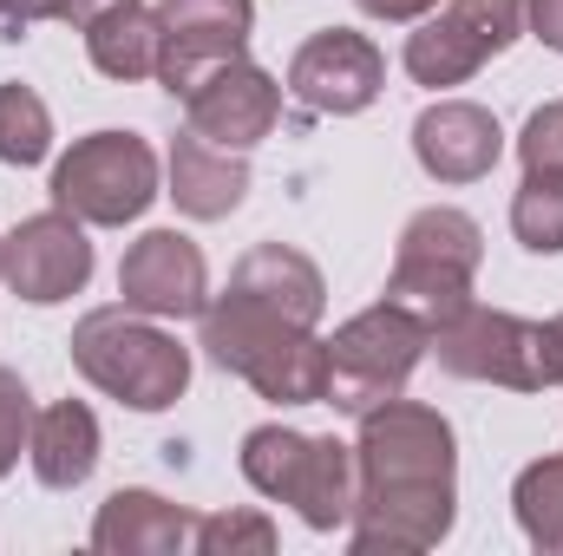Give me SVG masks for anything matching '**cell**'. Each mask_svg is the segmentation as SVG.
I'll use <instances>...</instances> for the list:
<instances>
[{"label": "cell", "mask_w": 563, "mask_h": 556, "mask_svg": "<svg viewBox=\"0 0 563 556\" xmlns=\"http://www.w3.org/2000/svg\"><path fill=\"white\" fill-rule=\"evenodd\" d=\"M361 491H354V551H432L452 531V425L413 407L387 400L361 413Z\"/></svg>", "instance_id": "6da1fadb"}, {"label": "cell", "mask_w": 563, "mask_h": 556, "mask_svg": "<svg viewBox=\"0 0 563 556\" xmlns=\"http://www.w3.org/2000/svg\"><path fill=\"white\" fill-rule=\"evenodd\" d=\"M197 321H203L210 360L223 374L250 380L263 400H276V407H321L328 400V341H314V327L288 321L236 288L217 294Z\"/></svg>", "instance_id": "7a4b0ae2"}, {"label": "cell", "mask_w": 563, "mask_h": 556, "mask_svg": "<svg viewBox=\"0 0 563 556\" xmlns=\"http://www.w3.org/2000/svg\"><path fill=\"white\" fill-rule=\"evenodd\" d=\"M73 367L132 413H164L190 387V354L139 308H92L73 327Z\"/></svg>", "instance_id": "3957f363"}, {"label": "cell", "mask_w": 563, "mask_h": 556, "mask_svg": "<svg viewBox=\"0 0 563 556\" xmlns=\"http://www.w3.org/2000/svg\"><path fill=\"white\" fill-rule=\"evenodd\" d=\"M243 478L263 498L295 504V518L308 531H341L354 518V491H361L354 445L308 438V432H288V425H256L243 438Z\"/></svg>", "instance_id": "277c9868"}, {"label": "cell", "mask_w": 563, "mask_h": 556, "mask_svg": "<svg viewBox=\"0 0 563 556\" xmlns=\"http://www.w3.org/2000/svg\"><path fill=\"white\" fill-rule=\"evenodd\" d=\"M426 341H432V327L420 314H407L400 301H374L367 314L334 327V341H328V400L321 407L361 419L374 407H387V400H400Z\"/></svg>", "instance_id": "5b68a950"}, {"label": "cell", "mask_w": 563, "mask_h": 556, "mask_svg": "<svg viewBox=\"0 0 563 556\" xmlns=\"http://www.w3.org/2000/svg\"><path fill=\"white\" fill-rule=\"evenodd\" d=\"M478 256L485 236L465 210L432 203L400 230V256L387 276V301H400L407 314H420L426 327L452 321L459 308H472V281H478Z\"/></svg>", "instance_id": "8992f818"}, {"label": "cell", "mask_w": 563, "mask_h": 556, "mask_svg": "<svg viewBox=\"0 0 563 556\" xmlns=\"http://www.w3.org/2000/svg\"><path fill=\"white\" fill-rule=\"evenodd\" d=\"M439 354L445 374L459 380H492V387H511V393H544L558 387V354H551V327L538 321H518L505 308H459L452 321L432 327L426 341Z\"/></svg>", "instance_id": "52a82bcc"}, {"label": "cell", "mask_w": 563, "mask_h": 556, "mask_svg": "<svg viewBox=\"0 0 563 556\" xmlns=\"http://www.w3.org/2000/svg\"><path fill=\"white\" fill-rule=\"evenodd\" d=\"M157 197V157L139 132H92L53 164V210L99 223V230H125L139 223Z\"/></svg>", "instance_id": "ba28073f"}, {"label": "cell", "mask_w": 563, "mask_h": 556, "mask_svg": "<svg viewBox=\"0 0 563 556\" xmlns=\"http://www.w3.org/2000/svg\"><path fill=\"white\" fill-rule=\"evenodd\" d=\"M256 26L250 0H164L157 7V79L170 99H190L217 66L243 59Z\"/></svg>", "instance_id": "9c48e42d"}, {"label": "cell", "mask_w": 563, "mask_h": 556, "mask_svg": "<svg viewBox=\"0 0 563 556\" xmlns=\"http://www.w3.org/2000/svg\"><path fill=\"white\" fill-rule=\"evenodd\" d=\"M525 26V0H445L407 40V73L420 86H465Z\"/></svg>", "instance_id": "30bf717a"}, {"label": "cell", "mask_w": 563, "mask_h": 556, "mask_svg": "<svg viewBox=\"0 0 563 556\" xmlns=\"http://www.w3.org/2000/svg\"><path fill=\"white\" fill-rule=\"evenodd\" d=\"M380 86H387V59L354 26H328V33L301 40V53L288 59V92L314 119H354L380 99Z\"/></svg>", "instance_id": "8fae6325"}, {"label": "cell", "mask_w": 563, "mask_h": 556, "mask_svg": "<svg viewBox=\"0 0 563 556\" xmlns=\"http://www.w3.org/2000/svg\"><path fill=\"white\" fill-rule=\"evenodd\" d=\"M86 276H92V243H86V223L66 210H40L0 243V281L33 308L79 294Z\"/></svg>", "instance_id": "7c38bea8"}, {"label": "cell", "mask_w": 563, "mask_h": 556, "mask_svg": "<svg viewBox=\"0 0 563 556\" xmlns=\"http://www.w3.org/2000/svg\"><path fill=\"white\" fill-rule=\"evenodd\" d=\"M119 294H125V308H139L151 321L203 314L210 308L203 249L190 236H177V230H144L139 243L125 249V263H119Z\"/></svg>", "instance_id": "4fadbf2b"}, {"label": "cell", "mask_w": 563, "mask_h": 556, "mask_svg": "<svg viewBox=\"0 0 563 556\" xmlns=\"http://www.w3.org/2000/svg\"><path fill=\"white\" fill-rule=\"evenodd\" d=\"M184 112H190V132L210 138L217 151H256L282 119V86L263 66L230 59L184 99Z\"/></svg>", "instance_id": "5bb4252c"}, {"label": "cell", "mask_w": 563, "mask_h": 556, "mask_svg": "<svg viewBox=\"0 0 563 556\" xmlns=\"http://www.w3.org/2000/svg\"><path fill=\"white\" fill-rule=\"evenodd\" d=\"M413 151H420L426 177H439V184H478V177H492V164L505 151V132H498V119L485 105L439 99V105H426L420 125H413Z\"/></svg>", "instance_id": "9a60e30c"}, {"label": "cell", "mask_w": 563, "mask_h": 556, "mask_svg": "<svg viewBox=\"0 0 563 556\" xmlns=\"http://www.w3.org/2000/svg\"><path fill=\"white\" fill-rule=\"evenodd\" d=\"M197 544V518L184 504H164L157 491H112L92 524V551L106 556H164Z\"/></svg>", "instance_id": "2e32d148"}, {"label": "cell", "mask_w": 563, "mask_h": 556, "mask_svg": "<svg viewBox=\"0 0 563 556\" xmlns=\"http://www.w3.org/2000/svg\"><path fill=\"white\" fill-rule=\"evenodd\" d=\"M170 197H177V210L197 216V223L230 216V210L250 197V164H243V151H217V144L197 138V132H177V144H170Z\"/></svg>", "instance_id": "e0dca14e"}, {"label": "cell", "mask_w": 563, "mask_h": 556, "mask_svg": "<svg viewBox=\"0 0 563 556\" xmlns=\"http://www.w3.org/2000/svg\"><path fill=\"white\" fill-rule=\"evenodd\" d=\"M230 288H236V294H256L263 308H276V314L301 321V327H314L321 308H328V281H321V269H314L301 249H282V243H256V249L236 263Z\"/></svg>", "instance_id": "ac0fdd59"}, {"label": "cell", "mask_w": 563, "mask_h": 556, "mask_svg": "<svg viewBox=\"0 0 563 556\" xmlns=\"http://www.w3.org/2000/svg\"><path fill=\"white\" fill-rule=\"evenodd\" d=\"M26 458H33L40 485H53V491L86 485L92 465H99V419H92V407H86V400H59V407H46V413L33 419V445H26Z\"/></svg>", "instance_id": "d6986e66"}, {"label": "cell", "mask_w": 563, "mask_h": 556, "mask_svg": "<svg viewBox=\"0 0 563 556\" xmlns=\"http://www.w3.org/2000/svg\"><path fill=\"white\" fill-rule=\"evenodd\" d=\"M86 53L106 79L132 86V79H157V13H144L139 0H119L106 7L92 26H86Z\"/></svg>", "instance_id": "ffe728a7"}, {"label": "cell", "mask_w": 563, "mask_h": 556, "mask_svg": "<svg viewBox=\"0 0 563 556\" xmlns=\"http://www.w3.org/2000/svg\"><path fill=\"white\" fill-rule=\"evenodd\" d=\"M511 230L531 256H563V170H525L511 197Z\"/></svg>", "instance_id": "44dd1931"}, {"label": "cell", "mask_w": 563, "mask_h": 556, "mask_svg": "<svg viewBox=\"0 0 563 556\" xmlns=\"http://www.w3.org/2000/svg\"><path fill=\"white\" fill-rule=\"evenodd\" d=\"M511 504H518V524H525V537L538 551H563V452L518 471Z\"/></svg>", "instance_id": "7402d4cb"}, {"label": "cell", "mask_w": 563, "mask_h": 556, "mask_svg": "<svg viewBox=\"0 0 563 556\" xmlns=\"http://www.w3.org/2000/svg\"><path fill=\"white\" fill-rule=\"evenodd\" d=\"M53 151V112L33 86H0V164L26 170Z\"/></svg>", "instance_id": "603a6c76"}, {"label": "cell", "mask_w": 563, "mask_h": 556, "mask_svg": "<svg viewBox=\"0 0 563 556\" xmlns=\"http://www.w3.org/2000/svg\"><path fill=\"white\" fill-rule=\"evenodd\" d=\"M197 551L203 556H236V551H256L269 556L276 551V524L256 518V511H217V518H197Z\"/></svg>", "instance_id": "cb8c5ba5"}, {"label": "cell", "mask_w": 563, "mask_h": 556, "mask_svg": "<svg viewBox=\"0 0 563 556\" xmlns=\"http://www.w3.org/2000/svg\"><path fill=\"white\" fill-rule=\"evenodd\" d=\"M33 393H26V380L13 374V367H0V478L20 465V452L33 445Z\"/></svg>", "instance_id": "d4e9b609"}, {"label": "cell", "mask_w": 563, "mask_h": 556, "mask_svg": "<svg viewBox=\"0 0 563 556\" xmlns=\"http://www.w3.org/2000/svg\"><path fill=\"white\" fill-rule=\"evenodd\" d=\"M525 170H563V105H538L525 138H518Z\"/></svg>", "instance_id": "484cf974"}, {"label": "cell", "mask_w": 563, "mask_h": 556, "mask_svg": "<svg viewBox=\"0 0 563 556\" xmlns=\"http://www.w3.org/2000/svg\"><path fill=\"white\" fill-rule=\"evenodd\" d=\"M53 7H59V0H0V26H7V40H20L33 20H53Z\"/></svg>", "instance_id": "4316f807"}, {"label": "cell", "mask_w": 563, "mask_h": 556, "mask_svg": "<svg viewBox=\"0 0 563 556\" xmlns=\"http://www.w3.org/2000/svg\"><path fill=\"white\" fill-rule=\"evenodd\" d=\"M525 13H531V33L551 53H563V0H525Z\"/></svg>", "instance_id": "83f0119b"}, {"label": "cell", "mask_w": 563, "mask_h": 556, "mask_svg": "<svg viewBox=\"0 0 563 556\" xmlns=\"http://www.w3.org/2000/svg\"><path fill=\"white\" fill-rule=\"evenodd\" d=\"M361 13H374V20H426L439 0H354Z\"/></svg>", "instance_id": "f1b7e54d"}, {"label": "cell", "mask_w": 563, "mask_h": 556, "mask_svg": "<svg viewBox=\"0 0 563 556\" xmlns=\"http://www.w3.org/2000/svg\"><path fill=\"white\" fill-rule=\"evenodd\" d=\"M106 7H119V0H59V7H53V20H73V26H92V20H99Z\"/></svg>", "instance_id": "f546056e"}, {"label": "cell", "mask_w": 563, "mask_h": 556, "mask_svg": "<svg viewBox=\"0 0 563 556\" xmlns=\"http://www.w3.org/2000/svg\"><path fill=\"white\" fill-rule=\"evenodd\" d=\"M551 354H558V387H563V314L551 321Z\"/></svg>", "instance_id": "4dcf8cb0"}]
</instances>
